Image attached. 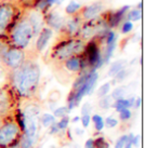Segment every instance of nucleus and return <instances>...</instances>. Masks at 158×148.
<instances>
[{"label":"nucleus","instance_id":"1","mask_svg":"<svg viewBox=\"0 0 158 148\" xmlns=\"http://www.w3.org/2000/svg\"><path fill=\"white\" fill-rule=\"evenodd\" d=\"M39 80L40 68L34 61H25L12 74L13 87L22 97H31L37 90Z\"/></svg>","mask_w":158,"mask_h":148},{"label":"nucleus","instance_id":"2","mask_svg":"<svg viewBox=\"0 0 158 148\" xmlns=\"http://www.w3.org/2000/svg\"><path fill=\"white\" fill-rule=\"evenodd\" d=\"M34 37L33 27L29 23L28 18H23L10 31V39L15 48L25 49L29 46Z\"/></svg>","mask_w":158,"mask_h":148},{"label":"nucleus","instance_id":"3","mask_svg":"<svg viewBox=\"0 0 158 148\" xmlns=\"http://www.w3.org/2000/svg\"><path fill=\"white\" fill-rule=\"evenodd\" d=\"M85 47L86 44L81 39L64 40L56 44V47L53 49L52 57L57 61H65L68 57L84 52Z\"/></svg>","mask_w":158,"mask_h":148},{"label":"nucleus","instance_id":"4","mask_svg":"<svg viewBox=\"0 0 158 148\" xmlns=\"http://www.w3.org/2000/svg\"><path fill=\"white\" fill-rule=\"evenodd\" d=\"M21 126L18 122L9 121L0 126V147H7L21 136Z\"/></svg>","mask_w":158,"mask_h":148},{"label":"nucleus","instance_id":"5","mask_svg":"<svg viewBox=\"0 0 158 148\" xmlns=\"http://www.w3.org/2000/svg\"><path fill=\"white\" fill-rule=\"evenodd\" d=\"M1 60L6 67L14 70L26 61V56H25V52L23 49L13 47V48H9L5 51V53L1 56Z\"/></svg>","mask_w":158,"mask_h":148},{"label":"nucleus","instance_id":"6","mask_svg":"<svg viewBox=\"0 0 158 148\" xmlns=\"http://www.w3.org/2000/svg\"><path fill=\"white\" fill-rule=\"evenodd\" d=\"M14 15H15V12L12 3H0V37L6 34L8 27L11 25Z\"/></svg>","mask_w":158,"mask_h":148},{"label":"nucleus","instance_id":"7","mask_svg":"<svg viewBox=\"0 0 158 148\" xmlns=\"http://www.w3.org/2000/svg\"><path fill=\"white\" fill-rule=\"evenodd\" d=\"M86 51V56H87V62L90 66H92L93 69L100 68L103 65V56L101 54L100 48L98 47V44L95 42H89L86 47L85 50Z\"/></svg>","mask_w":158,"mask_h":148},{"label":"nucleus","instance_id":"8","mask_svg":"<svg viewBox=\"0 0 158 148\" xmlns=\"http://www.w3.org/2000/svg\"><path fill=\"white\" fill-rule=\"evenodd\" d=\"M53 36V31L51 28H49V27H44V28L41 29V31H39V34H38V38L37 40H36V50L38 51V52H42V51L46 49L47 44L49 43V41H50V39L52 38Z\"/></svg>","mask_w":158,"mask_h":148},{"label":"nucleus","instance_id":"9","mask_svg":"<svg viewBox=\"0 0 158 148\" xmlns=\"http://www.w3.org/2000/svg\"><path fill=\"white\" fill-rule=\"evenodd\" d=\"M103 5L101 2H94L90 6H87L84 8L81 12V16L86 21H92L97 18L103 11Z\"/></svg>","mask_w":158,"mask_h":148},{"label":"nucleus","instance_id":"10","mask_svg":"<svg viewBox=\"0 0 158 148\" xmlns=\"http://www.w3.org/2000/svg\"><path fill=\"white\" fill-rule=\"evenodd\" d=\"M130 10L129 6H123L119 10L115 11L113 14H110V18H108V25L110 27H117L121 23V21L123 20V18L126 16L127 12Z\"/></svg>","mask_w":158,"mask_h":148},{"label":"nucleus","instance_id":"11","mask_svg":"<svg viewBox=\"0 0 158 148\" xmlns=\"http://www.w3.org/2000/svg\"><path fill=\"white\" fill-rule=\"evenodd\" d=\"M98 79H99V74H98L95 70H91L90 72H88V76L86 78V81L82 84L85 90V95H90L93 92L95 88V84L98 82Z\"/></svg>","mask_w":158,"mask_h":148},{"label":"nucleus","instance_id":"12","mask_svg":"<svg viewBox=\"0 0 158 148\" xmlns=\"http://www.w3.org/2000/svg\"><path fill=\"white\" fill-rule=\"evenodd\" d=\"M28 21L31 23V27H33V31H34V36L39 34V31H41L44 27H42V24H44V18H42V15L39 13V12L36 10V11H33L29 13Z\"/></svg>","mask_w":158,"mask_h":148},{"label":"nucleus","instance_id":"13","mask_svg":"<svg viewBox=\"0 0 158 148\" xmlns=\"http://www.w3.org/2000/svg\"><path fill=\"white\" fill-rule=\"evenodd\" d=\"M64 65H65V68L68 72H79L84 68V66H82V60L79 56H77V55L70 56L67 60H65L64 61Z\"/></svg>","mask_w":158,"mask_h":148},{"label":"nucleus","instance_id":"14","mask_svg":"<svg viewBox=\"0 0 158 148\" xmlns=\"http://www.w3.org/2000/svg\"><path fill=\"white\" fill-rule=\"evenodd\" d=\"M47 24L49 25V28H54L55 31H60L63 28L64 24V18L57 13H51L47 18Z\"/></svg>","mask_w":158,"mask_h":148},{"label":"nucleus","instance_id":"15","mask_svg":"<svg viewBox=\"0 0 158 148\" xmlns=\"http://www.w3.org/2000/svg\"><path fill=\"white\" fill-rule=\"evenodd\" d=\"M80 24H81V22H80V18H73L70 20H68L65 24L68 35L74 36L76 34H78L80 31V29H81V25Z\"/></svg>","mask_w":158,"mask_h":148},{"label":"nucleus","instance_id":"16","mask_svg":"<svg viewBox=\"0 0 158 148\" xmlns=\"http://www.w3.org/2000/svg\"><path fill=\"white\" fill-rule=\"evenodd\" d=\"M134 100H135V98H120V100H117L113 103V107H114L118 113H120L123 109L130 108V107L133 106Z\"/></svg>","mask_w":158,"mask_h":148},{"label":"nucleus","instance_id":"17","mask_svg":"<svg viewBox=\"0 0 158 148\" xmlns=\"http://www.w3.org/2000/svg\"><path fill=\"white\" fill-rule=\"evenodd\" d=\"M126 64H127L126 60H119V61L114 62V63L110 65V70H108V75H110V77H115L120 70L125 69Z\"/></svg>","mask_w":158,"mask_h":148},{"label":"nucleus","instance_id":"18","mask_svg":"<svg viewBox=\"0 0 158 148\" xmlns=\"http://www.w3.org/2000/svg\"><path fill=\"white\" fill-rule=\"evenodd\" d=\"M80 9H81L80 3H78L77 1H75V0H70L69 3L66 6L65 12L68 15H75V14H77L80 11Z\"/></svg>","mask_w":158,"mask_h":148},{"label":"nucleus","instance_id":"19","mask_svg":"<svg viewBox=\"0 0 158 148\" xmlns=\"http://www.w3.org/2000/svg\"><path fill=\"white\" fill-rule=\"evenodd\" d=\"M35 144V138L28 136L26 134H23L20 139V148H33Z\"/></svg>","mask_w":158,"mask_h":148},{"label":"nucleus","instance_id":"20","mask_svg":"<svg viewBox=\"0 0 158 148\" xmlns=\"http://www.w3.org/2000/svg\"><path fill=\"white\" fill-rule=\"evenodd\" d=\"M126 18H128V21L130 22H136V21H140L142 18V10L139 9H132L129 10L128 13L126 14Z\"/></svg>","mask_w":158,"mask_h":148},{"label":"nucleus","instance_id":"21","mask_svg":"<svg viewBox=\"0 0 158 148\" xmlns=\"http://www.w3.org/2000/svg\"><path fill=\"white\" fill-rule=\"evenodd\" d=\"M115 49H116V41L106 44V50H105V53H104V56H103L104 63H107V62L110 61V57L113 56V53H114Z\"/></svg>","mask_w":158,"mask_h":148},{"label":"nucleus","instance_id":"22","mask_svg":"<svg viewBox=\"0 0 158 148\" xmlns=\"http://www.w3.org/2000/svg\"><path fill=\"white\" fill-rule=\"evenodd\" d=\"M113 103H114V100L112 98V96L106 95V96L101 97V100H100V102H99V106L101 109L106 110V109L110 108V107L113 106Z\"/></svg>","mask_w":158,"mask_h":148},{"label":"nucleus","instance_id":"23","mask_svg":"<svg viewBox=\"0 0 158 148\" xmlns=\"http://www.w3.org/2000/svg\"><path fill=\"white\" fill-rule=\"evenodd\" d=\"M40 121H41L42 125L46 126V128H49L51 124L55 122V117L53 115H51V113H44Z\"/></svg>","mask_w":158,"mask_h":148},{"label":"nucleus","instance_id":"24","mask_svg":"<svg viewBox=\"0 0 158 148\" xmlns=\"http://www.w3.org/2000/svg\"><path fill=\"white\" fill-rule=\"evenodd\" d=\"M125 95H126V88L119 87L113 91V94L110 96H112V98L114 101H117V100H120V98H123Z\"/></svg>","mask_w":158,"mask_h":148},{"label":"nucleus","instance_id":"25","mask_svg":"<svg viewBox=\"0 0 158 148\" xmlns=\"http://www.w3.org/2000/svg\"><path fill=\"white\" fill-rule=\"evenodd\" d=\"M110 91V82H106L104 83L103 85L99 88L98 90V96L99 97H103V96H106Z\"/></svg>","mask_w":158,"mask_h":148},{"label":"nucleus","instance_id":"26","mask_svg":"<svg viewBox=\"0 0 158 148\" xmlns=\"http://www.w3.org/2000/svg\"><path fill=\"white\" fill-rule=\"evenodd\" d=\"M69 109L67 108V106H62V107H59L54 110L53 113V116L54 117H57V118H62V117H65L69 113Z\"/></svg>","mask_w":158,"mask_h":148},{"label":"nucleus","instance_id":"27","mask_svg":"<svg viewBox=\"0 0 158 148\" xmlns=\"http://www.w3.org/2000/svg\"><path fill=\"white\" fill-rule=\"evenodd\" d=\"M35 7L37 11H44V10H47L48 8H50V6H49L47 0H37Z\"/></svg>","mask_w":158,"mask_h":148},{"label":"nucleus","instance_id":"28","mask_svg":"<svg viewBox=\"0 0 158 148\" xmlns=\"http://www.w3.org/2000/svg\"><path fill=\"white\" fill-rule=\"evenodd\" d=\"M134 25L132 22H130V21H126V22L123 23V25H121V33L123 34H129L132 31V29H133Z\"/></svg>","mask_w":158,"mask_h":148},{"label":"nucleus","instance_id":"29","mask_svg":"<svg viewBox=\"0 0 158 148\" xmlns=\"http://www.w3.org/2000/svg\"><path fill=\"white\" fill-rule=\"evenodd\" d=\"M57 123V126H59L60 130H66V129L68 128V124H69V118H68V116H65V117H62L61 120H60L59 122H56Z\"/></svg>","mask_w":158,"mask_h":148},{"label":"nucleus","instance_id":"30","mask_svg":"<svg viewBox=\"0 0 158 148\" xmlns=\"http://www.w3.org/2000/svg\"><path fill=\"white\" fill-rule=\"evenodd\" d=\"M104 125L108 129L115 128V126L118 125V120L114 117H108V118H106V120L104 121Z\"/></svg>","mask_w":158,"mask_h":148},{"label":"nucleus","instance_id":"31","mask_svg":"<svg viewBox=\"0 0 158 148\" xmlns=\"http://www.w3.org/2000/svg\"><path fill=\"white\" fill-rule=\"evenodd\" d=\"M94 145L95 148H108V143L104 137H98L94 139Z\"/></svg>","mask_w":158,"mask_h":148},{"label":"nucleus","instance_id":"32","mask_svg":"<svg viewBox=\"0 0 158 148\" xmlns=\"http://www.w3.org/2000/svg\"><path fill=\"white\" fill-rule=\"evenodd\" d=\"M131 117H132V113L129 108L123 109V110H121L120 113H119V118H120L123 121H127V120H129Z\"/></svg>","mask_w":158,"mask_h":148},{"label":"nucleus","instance_id":"33","mask_svg":"<svg viewBox=\"0 0 158 148\" xmlns=\"http://www.w3.org/2000/svg\"><path fill=\"white\" fill-rule=\"evenodd\" d=\"M128 139V135L127 134H123L119 137L118 139L116 141V144H115V148H123L126 145V142Z\"/></svg>","mask_w":158,"mask_h":148},{"label":"nucleus","instance_id":"34","mask_svg":"<svg viewBox=\"0 0 158 148\" xmlns=\"http://www.w3.org/2000/svg\"><path fill=\"white\" fill-rule=\"evenodd\" d=\"M80 120H81L82 126H84V128H88L91 121V117H90V115H82Z\"/></svg>","mask_w":158,"mask_h":148},{"label":"nucleus","instance_id":"35","mask_svg":"<svg viewBox=\"0 0 158 148\" xmlns=\"http://www.w3.org/2000/svg\"><path fill=\"white\" fill-rule=\"evenodd\" d=\"M90 113H91V105L89 103H86V104L82 105L81 107L82 115H90Z\"/></svg>","mask_w":158,"mask_h":148},{"label":"nucleus","instance_id":"36","mask_svg":"<svg viewBox=\"0 0 158 148\" xmlns=\"http://www.w3.org/2000/svg\"><path fill=\"white\" fill-rule=\"evenodd\" d=\"M127 77V70L126 69H123V70H120V72H118V74L116 75V76L114 77V78H116V80L117 81H123V79Z\"/></svg>","mask_w":158,"mask_h":148},{"label":"nucleus","instance_id":"37","mask_svg":"<svg viewBox=\"0 0 158 148\" xmlns=\"http://www.w3.org/2000/svg\"><path fill=\"white\" fill-rule=\"evenodd\" d=\"M133 134H129L128 135V139L127 142H126V145L123 148H132V146H133Z\"/></svg>","mask_w":158,"mask_h":148},{"label":"nucleus","instance_id":"38","mask_svg":"<svg viewBox=\"0 0 158 148\" xmlns=\"http://www.w3.org/2000/svg\"><path fill=\"white\" fill-rule=\"evenodd\" d=\"M85 148H95V145H94V139H93V138H89V139H87L86 144H85Z\"/></svg>","mask_w":158,"mask_h":148},{"label":"nucleus","instance_id":"39","mask_svg":"<svg viewBox=\"0 0 158 148\" xmlns=\"http://www.w3.org/2000/svg\"><path fill=\"white\" fill-rule=\"evenodd\" d=\"M104 120H101V121H99V122H95L94 123V128H95V130L97 131H102L104 129Z\"/></svg>","mask_w":158,"mask_h":148},{"label":"nucleus","instance_id":"40","mask_svg":"<svg viewBox=\"0 0 158 148\" xmlns=\"http://www.w3.org/2000/svg\"><path fill=\"white\" fill-rule=\"evenodd\" d=\"M50 134H54V133H57V131L60 130L59 129V126H57V123L56 122H54V123H52L50 126Z\"/></svg>","mask_w":158,"mask_h":148},{"label":"nucleus","instance_id":"41","mask_svg":"<svg viewBox=\"0 0 158 148\" xmlns=\"http://www.w3.org/2000/svg\"><path fill=\"white\" fill-rule=\"evenodd\" d=\"M140 142H141V135L140 134L133 136V146L139 147V146H140Z\"/></svg>","mask_w":158,"mask_h":148},{"label":"nucleus","instance_id":"42","mask_svg":"<svg viewBox=\"0 0 158 148\" xmlns=\"http://www.w3.org/2000/svg\"><path fill=\"white\" fill-rule=\"evenodd\" d=\"M91 120L93 121V123H95V122H99V121H101V120H103V118H102V116H100V115H93L92 117H91Z\"/></svg>","mask_w":158,"mask_h":148},{"label":"nucleus","instance_id":"43","mask_svg":"<svg viewBox=\"0 0 158 148\" xmlns=\"http://www.w3.org/2000/svg\"><path fill=\"white\" fill-rule=\"evenodd\" d=\"M141 104H142V98H141V97H136L135 100H134L133 106L135 107V108H140Z\"/></svg>","mask_w":158,"mask_h":148},{"label":"nucleus","instance_id":"44","mask_svg":"<svg viewBox=\"0 0 158 148\" xmlns=\"http://www.w3.org/2000/svg\"><path fill=\"white\" fill-rule=\"evenodd\" d=\"M48 1V3H49V6H53V5H56V3H60L62 1V0H47Z\"/></svg>","mask_w":158,"mask_h":148},{"label":"nucleus","instance_id":"45","mask_svg":"<svg viewBox=\"0 0 158 148\" xmlns=\"http://www.w3.org/2000/svg\"><path fill=\"white\" fill-rule=\"evenodd\" d=\"M80 120V117H75L74 119H73V122H77V121H79Z\"/></svg>","mask_w":158,"mask_h":148},{"label":"nucleus","instance_id":"46","mask_svg":"<svg viewBox=\"0 0 158 148\" xmlns=\"http://www.w3.org/2000/svg\"><path fill=\"white\" fill-rule=\"evenodd\" d=\"M138 9H139V10H142V1H141V2H139V5H138Z\"/></svg>","mask_w":158,"mask_h":148},{"label":"nucleus","instance_id":"47","mask_svg":"<svg viewBox=\"0 0 158 148\" xmlns=\"http://www.w3.org/2000/svg\"><path fill=\"white\" fill-rule=\"evenodd\" d=\"M77 134H82V132H84V131L82 130H79V129H77Z\"/></svg>","mask_w":158,"mask_h":148},{"label":"nucleus","instance_id":"48","mask_svg":"<svg viewBox=\"0 0 158 148\" xmlns=\"http://www.w3.org/2000/svg\"><path fill=\"white\" fill-rule=\"evenodd\" d=\"M3 53H5V52H2V51H1V46H0V55H1V56H2V54H3Z\"/></svg>","mask_w":158,"mask_h":148},{"label":"nucleus","instance_id":"49","mask_svg":"<svg viewBox=\"0 0 158 148\" xmlns=\"http://www.w3.org/2000/svg\"><path fill=\"white\" fill-rule=\"evenodd\" d=\"M0 74H1V68H0Z\"/></svg>","mask_w":158,"mask_h":148}]
</instances>
